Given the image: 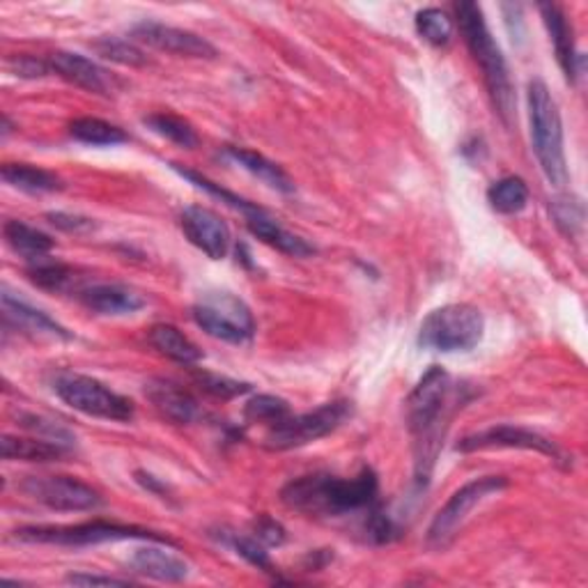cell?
<instances>
[{"label": "cell", "mask_w": 588, "mask_h": 588, "mask_svg": "<svg viewBox=\"0 0 588 588\" xmlns=\"http://www.w3.org/2000/svg\"><path fill=\"white\" fill-rule=\"evenodd\" d=\"M163 545V543H157ZM157 545H147V547H138L132 558H129V568L147 579L155 581H166V584H178L184 581L191 573L189 563L184 558H180L178 554H173L166 547H157Z\"/></svg>", "instance_id": "18"}, {"label": "cell", "mask_w": 588, "mask_h": 588, "mask_svg": "<svg viewBox=\"0 0 588 588\" xmlns=\"http://www.w3.org/2000/svg\"><path fill=\"white\" fill-rule=\"evenodd\" d=\"M538 10H541V14H543L545 29H547L550 39L554 44L556 60H558L563 74H566V79L573 83L577 79V74H579V67H577L579 54H577V48H575L573 26L568 23V16H566V12H563L554 3H543Z\"/></svg>", "instance_id": "21"}, {"label": "cell", "mask_w": 588, "mask_h": 588, "mask_svg": "<svg viewBox=\"0 0 588 588\" xmlns=\"http://www.w3.org/2000/svg\"><path fill=\"white\" fill-rule=\"evenodd\" d=\"M416 31L428 44L446 46L453 37V19L439 8H426L416 14Z\"/></svg>", "instance_id": "32"}, {"label": "cell", "mask_w": 588, "mask_h": 588, "mask_svg": "<svg viewBox=\"0 0 588 588\" xmlns=\"http://www.w3.org/2000/svg\"><path fill=\"white\" fill-rule=\"evenodd\" d=\"M3 310H5V320L12 323L16 329L31 336H46V338H60L69 340L71 333L58 325L54 317H48L44 310L31 306L29 302H23L5 287L3 290Z\"/></svg>", "instance_id": "20"}, {"label": "cell", "mask_w": 588, "mask_h": 588, "mask_svg": "<svg viewBox=\"0 0 588 588\" xmlns=\"http://www.w3.org/2000/svg\"><path fill=\"white\" fill-rule=\"evenodd\" d=\"M253 533L264 547H279L285 543V529L272 518H260L253 522Z\"/></svg>", "instance_id": "41"}, {"label": "cell", "mask_w": 588, "mask_h": 588, "mask_svg": "<svg viewBox=\"0 0 588 588\" xmlns=\"http://www.w3.org/2000/svg\"><path fill=\"white\" fill-rule=\"evenodd\" d=\"M455 21L464 44H467L470 54L474 56V60L483 71V81L489 92V100H493L504 122H510L514 113V92L510 83V71L499 44L487 29L483 10L476 3H470V0H462V3L455 5Z\"/></svg>", "instance_id": "3"}, {"label": "cell", "mask_w": 588, "mask_h": 588, "mask_svg": "<svg viewBox=\"0 0 588 588\" xmlns=\"http://www.w3.org/2000/svg\"><path fill=\"white\" fill-rule=\"evenodd\" d=\"M3 235L8 247L31 262L46 258L56 247V241L52 237L29 224H23V220H8L3 226Z\"/></svg>", "instance_id": "25"}, {"label": "cell", "mask_w": 588, "mask_h": 588, "mask_svg": "<svg viewBox=\"0 0 588 588\" xmlns=\"http://www.w3.org/2000/svg\"><path fill=\"white\" fill-rule=\"evenodd\" d=\"M290 414H292L290 405L283 398L269 396V394L253 396L247 403V407H244V416H247V421L260 423L264 428H272V426L281 423L283 419H287Z\"/></svg>", "instance_id": "31"}, {"label": "cell", "mask_w": 588, "mask_h": 588, "mask_svg": "<svg viewBox=\"0 0 588 588\" xmlns=\"http://www.w3.org/2000/svg\"><path fill=\"white\" fill-rule=\"evenodd\" d=\"M352 419V403L350 400H333L325 403L306 414H290L281 423L267 428L264 449L269 451H290L308 446L313 441L329 437L342 423Z\"/></svg>", "instance_id": "7"}, {"label": "cell", "mask_w": 588, "mask_h": 588, "mask_svg": "<svg viewBox=\"0 0 588 588\" xmlns=\"http://www.w3.org/2000/svg\"><path fill=\"white\" fill-rule=\"evenodd\" d=\"M19 487L23 495L52 510L81 512L102 506V495L94 487L71 476H29Z\"/></svg>", "instance_id": "12"}, {"label": "cell", "mask_w": 588, "mask_h": 588, "mask_svg": "<svg viewBox=\"0 0 588 588\" xmlns=\"http://www.w3.org/2000/svg\"><path fill=\"white\" fill-rule=\"evenodd\" d=\"M79 302L97 315H132L145 306L140 294L120 283H92L79 287Z\"/></svg>", "instance_id": "17"}, {"label": "cell", "mask_w": 588, "mask_h": 588, "mask_svg": "<svg viewBox=\"0 0 588 588\" xmlns=\"http://www.w3.org/2000/svg\"><path fill=\"white\" fill-rule=\"evenodd\" d=\"M19 426L26 428L35 437H42V439H48V441H58V444H63V446L71 449V444H74V434L67 428H63L60 423L46 419V416L19 414Z\"/></svg>", "instance_id": "37"}, {"label": "cell", "mask_w": 588, "mask_h": 588, "mask_svg": "<svg viewBox=\"0 0 588 588\" xmlns=\"http://www.w3.org/2000/svg\"><path fill=\"white\" fill-rule=\"evenodd\" d=\"M10 67H12V71L16 74V77H21V79H42V77H48V74L54 71L52 65H46L44 60H37L33 56L12 58Z\"/></svg>", "instance_id": "40"}, {"label": "cell", "mask_w": 588, "mask_h": 588, "mask_svg": "<svg viewBox=\"0 0 588 588\" xmlns=\"http://www.w3.org/2000/svg\"><path fill=\"white\" fill-rule=\"evenodd\" d=\"M54 391L67 407L92 416V419L127 423L136 414L134 403L129 398L115 394L111 386L88 375L63 373L56 377Z\"/></svg>", "instance_id": "8"}, {"label": "cell", "mask_w": 588, "mask_h": 588, "mask_svg": "<svg viewBox=\"0 0 588 588\" xmlns=\"http://www.w3.org/2000/svg\"><path fill=\"white\" fill-rule=\"evenodd\" d=\"M191 315L207 336L233 346H241L256 333L251 308L230 292H207L199 304H193Z\"/></svg>", "instance_id": "10"}, {"label": "cell", "mask_w": 588, "mask_h": 588, "mask_svg": "<svg viewBox=\"0 0 588 588\" xmlns=\"http://www.w3.org/2000/svg\"><path fill=\"white\" fill-rule=\"evenodd\" d=\"M46 218L52 220V226H56L63 233H74V235H83L94 230V220L81 214H69V212H48Z\"/></svg>", "instance_id": "39"}, {"label": "cell", "mask_w": 588, "mask_h": 588, "mask_svg": "<svg viewBox=\"0 0 588 588\" xmlns=\"http://www.w3.org/2000/svg\"><path fill=\"white\" fill-rule=\"evenodd\" d=\"M0 455L3 460H21V462H60L69 455V446L48 441L42 437H12L5 434L0 441Z\"/></svg>", "instance_id": "23"}, {"label": "cell", "mask_w": 588, "mask_h": 588, "mask_svg": "<svg viewBox=\"0 0 588 588\" xmlns=\"http://www.w3.org/2000/svg\"><path fill=\"white\" fill-rule=\"evenodd\" d=\"M132 37L157 48V52L178 56V58H199V60L216 58V48L205 37L184 31V29L168 26V23L152 21V19L138 21L132 29Z\"/></svg>", "instance_id": "13"}, {"label": "cell", "mask_w": 588, "mask_h": 588, "mask_svg": "<svg viewBox=\"0 0 588 588\" xmlns=\"http://www.w3.org/2000/svg\"><path fill=\"white\" fill-rule=\"evenodd\" d=\"M224 543L239 554L244 561H249L253 568L262 570V573H274V563L269 558V552L264 550V545L258 541L256 535H239V533H228L224 535Z\"/></svg>", "instance_id": "34"}, {"label": "cell", "mask_w": 588, "mask_h": 588, "mask_svg": "<svg viewBox=\"0 0 588 588\" xmlns=\"http://www.w3.org/2000/svg\"><path fill=\"white\" fill-rule=\"evenodd\" d=\"M506 487H508L506 476H480L464 483L444 504V508L434 514V520L430 522L428 529V545L432 550H446L455 541V535L460 533L464 522L470 520L472 510L480 506L485 499L499 495Z\"/></svg>", "instance_id": "9"}, {"label": "cell", "mask_w": 588, "mask_h": 588, "mask_svg": "<svg viewBox=\"0 0 588 588\" xmlns=\"http://www.w3.org/2000/svg\"><path fill=\"white\" fill-rule=\"evenodd\" d=\"M485 317L472 304L434 308L419 329V346L434 352H470L483 340Z\"/></svg>", "instance_id": "6"}, {"label": "cell", "mask_w": 588, "mask_h": 588, "mask_svg": "<svg viewBox=\"0 0 588 588\" xmlns=\"http://www.w3.org/2000/svg\"><path fill=\"white\" fill-rule=\"evenodd\" d=\"M29 279L48 292H65L69 290L74 283H77V272H74L71 267L63 264V262H54V260H35L29 267Z\"/></svg>", "instance_id": "30"}, {"label": "cell", "mask_w": 588, "mask_h": 588, "mask_svg": "<svg viewBox=\"0 0 588 588\" xmlns=\"http://www.w3.org/2000/svg\"><path fill=\"white\" fill-rule=\"evenodd\" d=\"M69 136L74 140L94 147H113L129 140L125 132L102 117H77L74 122H69Z\"/></svg>", "instance_id": "27"}, {"label": "cell", "mask_w": 588, "mask_h": 588, "mask_svg": "<svg viewBox=\"0 0 588 588\" xmlns=\"http://www.w3.org/2000/svg\"><path fill=\"white\" fill-rule=\"evenodd\" d=\"M173 170H178V173H180L182 178H186L191 184H195L199 189L207 191L210 195H214V199H218L220 203H226V205L239 210L244 216H249V214H253V212L260 210L258 205H253V203H249V201H244L241 195H237V193H233V191H228V189H224V186H218L216 182L207 180V178L201 176V173H195V170H191V168H182L180 163H173Z\"/></svg>", "instance_id": "33"}, {"label": "cell", "mask_w": 588, "mask_h": 588, "mask_svg": "<svg viewBox=\"0 0 588 588\" xmlns=\"http://www.w3.org/2000/svg\"><path fill=\"white\" fill-rule=\"evenodd\" d=\"M487 201L499 214H520L529 205V186L522 178H504L487 189Z\"/></svg>", "instance_id": "28"}, {"label": "cell", "mask_w": 588, "mask_h": 588, "mask_svg": "<svg viewBox=\"0 0 588 588\" xmlns=\"http://www.w3.org/2000/svg\"><path fill=\"white\" fill-rule=\"evenodd\" d=\"M457 407H462L457 386L441 365H432L407 398V423L414 439V483L419 489L430 483Z\"/></svg>", "instance_id": "1"}, {"label": "cell", "mask_w": 588, "mask_h": 588, "mask_svg": "<svg viewBox=\"0 0 588 588\" xmlns=\"http://www.w3.org/2000/svg\"><path fill=\"white\" fill-rule=\"evenodd\" d=\"M180 228L193 247L203 251L207 258L224 260L228 256L233 244L230 228L216 212L201 205H191L180 216Z\"/></svg>", "instance_id": "14"}, {"label": "cell", "mask_w": 588, "mask_h": 588, "mask_svg": "<svg viewBox=\"0 0 588 588\" xmlns=\"http://www.w3.org/2000/svg\"><path fill=\"white\" fill-rule=\"evenodd\" d=\"M226 157L230 161H235L239 168L247 170L253 178H258L260 182H264L269 189H274L279 193H294V182L290 180V176L285 170L269 161L264 155L249 150V147H226Z\"/></svg>", "instance_id": "22"}, {"label": "cell", "mask_w": 588, "mask_h": 588, "mask_svg": "<svg viewBox=\"0 0 588 588\" xmlns=\"http://www.w3.org/2000/svg\"><path fill=\"white\" fill-rule=\"evenodd\" d=\"M493 449H514V451H535L547 455L552 462L561 464V467H570L573 457L566 455L558 444H554L552 439L538 434L527 428H514V426H493L485 428L480 432L464 437L457 451L462 453H474V451H493Z\"/></svg>", "instance_id": "11"}, {"label": "cell", "mask_w": 588, "mask_h": 588, "mask_svg": "<svg viewBox=\"0 0 588 588\" xmlns=\"http://www.w3.org/2000/svg\"><path fill=\"white\" fill-rule=\"evenodd\" d=\"M136 480L145 487V489H150V493H155V495H166V487L152 476V474H145V472H136Z\"/></svg>", "instance_id": "43"}, {"label": "cell", "mask_w": 588, "mask_h": 588, "mask_svg": "<svg viewBox=\"0 0 588 588\" xmlns=\"http://www.w3.org/2000/svg\"><path fill=\"white\" fill-rule=\"evenodd\" d=\"M48 65H52V69L58 74L60 79H65L71 86L88 90L92 94H102V97L113 94L115 83L111 79V74L81 54L56 52Z\"/></svg>", "instance_id": "16"}, {"label": "cell", "mask_w": 588, "mask_h": 588, "mask_svg": "<svg viewBox=\"0 0 588 588\" xmlns=\"http://www.w3.org/2000/svg\"><path fill=\"white\" fill-rule=\"evenodd\" d=\"M380 497V480L371 467L354 478L313 474L290 480L281 489V501L310 518H340L361 510H373Z\"/></svg>", "instance_id": "2"}, {"label": "cell", "mask_w": 588, "mask_h": 588, "mask_svg": "<svg viewBox=\"0 0 588 588\" xmlns=\"http://www.w3.org/2000/svg\"><path fill=\"white\" fill-rule=\"evenodd\" d=\"M67 581L74 586H129L132 579L113 577V575H90V573H71Z\"/></svg>", "instance_id": "42"}, {"label": "cell", "mask_w": 588, "mask_h": 588, "mask_svg": "<svg viewBox=\"0 0 588 588\" xmlns=\"http://www.w3.org/2000/svg\"><path fill=\"white\" fill-rule=\"evenodd\" d=\"M145 125L150 127L157 136L184 147V150H193V147H199V134H195V129L180 115L152 113V115L145 117Z\"/></svg>", "instance_id": "29"}, {"label": "cell", "mask_w": 588, "mask_h": 588, "mask_svg": "<svg viewBox=\"0 0 588 588\" xmlns=\"http://www.w3.org/2000/svg\"><path fill=\"white\" fill-rule=\"evenodd\" d=\"M0 178L10 186L26 191V193H56L63 191V180L52 173L31 163H5L0 170Z\"/></svg>", "instance_id": "26"}, {"label": "cell", "mask_w": 588, "mask_h": 588, "mask_svg": "<svg viewBox=\"0 0 588 588\" xmlns=\"http://www.w3.org/2000/svg\"><path fill=\"white\" fill-rule=\"evenodd\" d=\"M552 214L556 218V226L568 237H575L584 226V205L575 195H561L552 203Z\"/></svg>", "instance_id": "38"}, {"label": "cell", "mask_w": 588, "mask_h": 588, "mask_svg": "<svg viewBox=\"0 0 588 588\" xmlns=\"http://www.w3.org/2000/svg\"><path fill=\"white\" fill-rule=\"evenodd\" d=\"M193 380L205 391V394L220 398V400H230V398L249 394L251 391V384H247V382H237V380H230L226 375H214V373H205V371H195Z\"/></svg>", "instance_id": "36"}, {"label": "cell", "mask_w": 588, "mask_h": 588, "mask_svg": "<svg viewBox=\"0 0 588 588\" xmlns=\"http://www.w3.org/2000/svg\"><path fill=\"white\" fill-rule=\"evenodd\" d=\"M147 340H150V346L161 357L176 361V363L193 365L203 359V352L199 350V346H195L189 336H184L173 325H155L150 329V336H147Z\"/></svg>", "instance_id": "24"}, {"label": "cell", "mask_w": 588, "mask_h": 588, "mask_svg": "<svg viewBox=\"0 0 588 588\" xmlns=\"http://www.w3.org/2000/svg\"><path fill=\"white\" fill-rule=\"evenodd\" d=\"M14 538L21 543H35V545H60V547H90L102 543H120V541H150L176 545L168 535L147 531L140 527H127L115 522H83V524H69V527H21L14 531Z\"/></svg>", "instance_id": "5"}, {"label": "cell", "mask_w": 588, "mask_h": 588, "mask_svg": "<svg viewBox=\"0 0 588 588\" xmlns=\"http://www.w3.org/2000/svg\"><path fill=\"white\" fill-rule=\"evenodd\" d=\"M529 104V125H531V143L538 163H541L547 182L556 189L566 186L568 182V163L566 147H563V122L545 81L533 79L527 90Z\"/></svg>", "instance_id": "4"}, {"label": "cell", "mask_w": 588, "mask_h": 588, "mask_svg": "<svg viewBox=\"0 0 588 588\" xmlns=\"http://www.w3.org/2000/svg\"><path fill=\"white\" fill-rule=\"evenodd\" d=\"M145 398L152 403L161 419L173 426H191L201 419V405L176 382L155 377L145 384Z\"/></svg>", "instance_id": "15"}, {"label": "cell", "mask_w": 588, "mask_h": 588, "mask_svg": "<svg viewBox=\"0 0 588 588\" xmlns=\"http://www.w3.org/2000/svg\"><path fill=\"white\" fill-rule=\"evenodd\" d=\"M247 218V226L251 230L253 237H258L262 244H267V247H272L285 256H292V258H308L315 253V247L313 244H308L304 237L290 233L287 228H283L279 220L274 216H269L262 207Z\"/></svg>", "instance_id": "19"}, {"label": "cell", "mask_w": 588, "mask_h": 588, "mask_svg": "<svg viewBox=\"0 0 588 588\" xmlns=\"http://www.w3.org/2000/svg\"><path fill=\"white\" fill-rule=\"evenodd\" d=\"M94 52L104 56L106 60L120 63V65H129V67H143L147 65V56L140 52V48L122 37H102L94 42Z\"/></svg>", "instance_id": "35"}]
</instances>
